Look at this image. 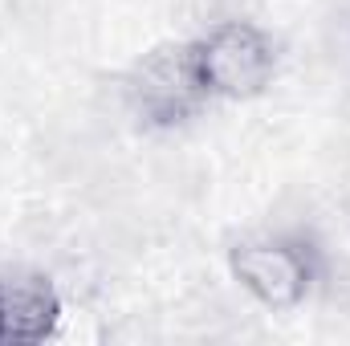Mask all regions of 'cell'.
<instances>
[{
    "label": "cell",
    "instance_id": "obj_3",
    "mask_svg": "<svg viewBox=\"0 0 350 346\" xmlns=\"http://www.w3.org/2000/svg\"><path fill=\"white\" fill-rule=\"evenodd\" d=\"M57 318V302L45 285L0 281V343H33L49 334Z\"/></svg>",
    "mask_w": 350,
    "mask_h": 346
},
{
    "label": "cell",
    "instance_id": "obj_1",
    "mask_svg": "<svg viewBox=\"0 0 350 346\" xmlns=\"http://www.w3.org/2000/svg\"><path fill=\"white\" fill-rule=\"evenodd\" d=\"M196 82L208 94L224 98H245L273 78V45L261 29L253 25H220L196 53H191Z\"/></svg>",
    "mask_w": 350,
    "mask_h": 346
},
{
    "label": "cell",
    "instance_id": "obj_2",
    "mask_svg": "<svg viewBox=\"0 0 350 346\" xmlns=\"http://www.w3.org/2000/svg\"><path fill=\"white\" fill-rule=\"evenodd\" d=\"M232 273L241 277V285L261 297L265 306H297L306 297V285H310V269L306 261L297 257L293 249L285 245H269V241H257V245H241L232 253Z\"/></svg>",
    "mask_w": 350,
    "mask_h": 346
}]
</instances>
